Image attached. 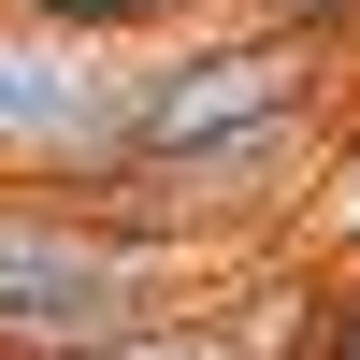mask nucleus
Masks as SVG:
<instances>
[{
  "label": "nucleus",
  "mask_w": 360,
  "mask_h": 360,
  "mask_svg": "<svg viewBox=\"0 0 360 360\" xmlns=\"http://www.w3.org/2000/svg\"><path fill=\"white\" fill-rule=\"evenodd\" d=\"M58 360H303V288H245V303H173V317H130L101 346H58Z\"/></svg>",
  "instance_id": "20e7f679"
},
{
  "label": "nucleus",
  "mask_w": 360,
  "mask_h": 360,
  "mask_svg": "<svg viewBox=\"0 0 360 360\" xmlns=\"http://www.w3.org/2000/svg\"><path fill=\"white\" fill-rule=\"evenodd\" d=\"M231 259H188V245H144V231H101L86 202L29 188L0 202V360H58V346H101L130 317H173L202 303Z\"/></svg>",
  "instance_id": "f03ea898"
},
{
  "label": "nucleus",
  "mask_w": 360,
  "mask_h": 360,
  "mask_svg": "<svg viewBox=\"0 0 360 360\" xmlns=\"http://www.w3.org/2000/svg\"><path fill=\"white\" fill-rule=\"evenodd\" d=\"M332 101V29L274 15V0H217V15L159 29L130 58V159H188V144H231V130H274V115H317Z\"/></svg>",
  "instance_id": "f257e3e1"
},
{
  "label": "nucleus",
  "mask_w": 360,
  "mask_h": 360,
  "mask_svg": "<svg viewBox=\"0 0 360 360\" xmlns=\"http://www.w3.org/2000/svg\"><path fill=\"white\" fill-rule=\"evenodd\" d=\"M0 15H44V29H86V44H159V29L217 15V0H0Z\"/></svg>",
  "instance_id": "39448f33"
},
{
  "label": "nucleus",
  "mask_w": 360,
  "mask_h": 360,
  "mask_svg": "<svg viewBox=\"0 0 360 360\" xmlns=\"http://www.w3.org/2000/svg\"><path fill=\"white\" fill-rule=\"evenodd\" d=\"M130 58L144 44L0 15V188H101L130 144Z\"/></svg>",
  "instance_id": "7ed1b4c3"
}]
</instances>
